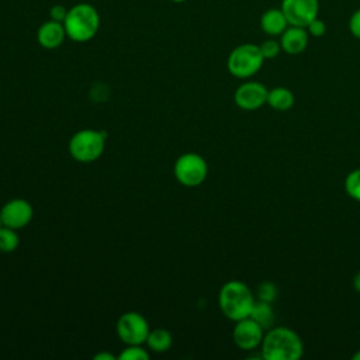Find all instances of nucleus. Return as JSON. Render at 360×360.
Wrapping results in <instances>:
<instances>
[{"instance_id": "obj_1", "label": "nucleus", "mask_w": 360, "mask_h": 360, "mask_svg": "<svg viewBox=\"0 0 360 360\" xmlns=\"http://www.w3.org/2000/svg\"><path fill=\"white\" fill-rule=\"evenodd\" d=\"M304 354L300 335L287 326H271L260 343V357L264 360H298Z\"/></svg>"}, {"instance_id": "obj_2", "label": "nucleus", "mask_w": 360, "mask_h": 360, "mask_svg": "<svg viewBox=\"0 0 360 360\" xmlns=\"http://www.w3.org/2000/svg\"><path fill=\"white\" fill-rule=\"evenodd\" d=\"M256 297L246 283L240 280L226 281L218 294V305L225 318L236 322L250 316Z\"/></svg>"}, {"instance_id": "obj_3", "label": "nucleus", "mask_w": 360, "mask_h": 360, "mask_svg": "<svg viewBox=\"0 0 360 360\" xmlns=\"http://www.w3.org/2000/svg\"><path fill=\"white\" fill-rule=\"evenodd\" d=\"M63 27L69 39L87 42L98 32L100 14L90 3H77L68 10Z\"/></svg>"}, {"instance_id": "obj_4", "label": "nucleus", "mask_w": 360, "mask_h": 360, "mask_svg": "<svg viewBox=\"0 0 360 360\" xmlns=\"http://www.w3.org/2000/svg\"><path fill=\"white\" fill-rule=\"evenodd\" d=\"M264 58L260 46L252 42L235 46L226 59L228 72L236 79H249L255 76L263 66Z\"/></svg>"}, {"instance_id": "obj_5", "label": "nucleus", "mask_w": 360, "mask_h": 360, "mask_svg": "<svg viewBox=\"0 0 360 360\" xmlns=\"http://www.w3.org/2000/svg\"><path fill=\"white\" fill-rule=\"evenodd\" d=\"M107 134L97 129H80L72 135L68 143L70 156L80 163L97 160L104 152Z\"/></svg>"}, {"instance_id": "obj_6", "label": "nucleus", "mask_w": 360, "mask_h": 360, "mask_svg": "<svg viewBox=\"0 0 360 360\" xmlns=\"http://www.w3.org/2000/svg\"><path fill=\"white\" fill-rule=\"evenodd\" d=\"M173 173L177 181L186 187H197L207 179V160L194 152L180 155L173 166Z\"/></svg>"}, {"instance_id": "obj_7", "label": "nucleus", "mask_w": 360, "mask_h": 360, "mask_svg": "<svg viewBox=\"0 0 360 360\" xmlns=\"http://www.w3.org/2000/svg\"><path fill=\"white\" fill-rule=\"evenodd\" d=\"M149 332H150V328L146 318L136 311L124 312L117 321L118 338L125 345L145 343Z\"/></svg>"}, {"instance_id": "obj_8", "label": "nucleus", "mask_w": 360, "mask_h": 360, "mask_svg": "<svg viewBox=\"0 0 360 360\" xmlns=\"http://www.w3.org/2000/svg\"><path fill=\"white\" fill-rule=\"evenodd\" d=\"M280 8L290 25L307 27L319 14V0H281Z\"/></svg>"}, {"instance_id": "obj_9", "label": "nucleus", "mask_w": 360, "mask_h": 360, "mask_svg": "<svg viewBox=\"0 0 360 360\" xmlns=\"http://www.w3.org/2000/svg\"><path fill=\"white\" fill-rule=\"evenodd\" d=\"M264 332L266 330L255 319L248 316L235 322L232 340L240 350L250 352L260 347Z\"/></svg>"}, {"instance_id": "obj_10", "label": "nucleus", "mask_w": 360, "mask_h": 360, "mask_svg": "<svg viewBox=\"0 0 360 360\" xmlns=\"http://www.w3.org/2000/svg\"><path fill=\"white\" fill-rule=\"evenodd\" d=\"M267 93H269V89L263 83L248 80V82H243L240 86H238L233 94V101L239 108L246 111H253L266 104Z\"/></svg>"}, {"instance_id": "obj_11", "label": "nucleus", "mask_w": 360, "mask_h": 360, "mask_svg": "<svg viewBox=\"0 0 360 360\" xmlns=\"http://www.w3.org/2000/svg\"><path fill=\"white\" fill-rule=\"evenodd\" d=\"M32 215V205L24 198H13L7 201L0 210L1 224L17 231L27 226L31 222Z\"/></svg>"}, {"instance_id": "obj_12", "label": "nucleus", "mask_w": 360, "mask_h": 360, "mask_svg": "<svg viewBox=\"0 0 360 360\" xmlns=\"http://www.w3.org/2000/svg\"><path fill=\"white\" fill-rule=\"evenodd\" d=\"M309 42V34L307 28L288 25L285 31L280 35L281 51L287 55H300L302 53Z\"/></svg>"}, {"instance_id": "obj_13", "label": "nucleus", "mask_w": 360, "mask_h": 360, "mask_svg": "<svg viewBox=\"0 0 360 360\" xmlns=\"http://www.w3.org/2000/svg\"><path fill=\"white\" fill-rule=\"evenodd\" d=\"M66 37L68 35H66L63 22H59L51 18L42 22L37 31V41L45 49L59 48L63 44Z\"/></svg>"}, {"instance_id": "obj_14", "label": "nucleus", "mask_w": 360, "mask_h": 360, "mask_svg": "<svg viewBox=\"0 0 360 360\" xmlns=\"http://www.w3.org/2000/svg\"><path fill=\"white\" fill-rule=\"evenodd\" d=\"M288 25V20L280 7L269 8L260 17V28L269 37H280Z\"/></svg>"}, {"instance_id": "obj_15", "label": "nucleus", "mask_w": 360, "mask_h": 360, "mask_svg": "<svg viewBox=\"0 0 360 360\" xmlns=\"http://www.w3.org/2000/svg\"><path fill=\"white\" fill-rule=\"evenodd\" d=\"M294 94L288 87L277 86L269 90L266 104L276 111H287L294 105Z\"/></svg>"}, {"instance_id": "obj_16", "label": "nucleus", "mask_w": 360, "mask_h": 360, "mask_svg": "<svg viewBox=\"0 0 360 360\" xmlns=\"http://www.w3.org/2000/svg\"><path fill=\"white\" fill-rule=\"evenodd\" d=\"M145 343H146L148 349H150L152 352L163 353L170 349V346L173 343V336L165 328H155L149 332Z\"/></svg>"}, {"instance_id": "obj_17", "label": "nucleus", "mask_w": 360, "mask_h": 360, "mask_svg": "<svg viewBox=\"0 0 360 360\" xmlns=\"http://www.w3.org/2000/svg\"><path fill=\"white\" fill-rule=\"evenodd\" d=\"M250 318L255 319L264 330L274 326L276 316H274V309L271 307V302L256 300L250 312Z\"/></svg>"}, {"instance_id": "obj_18", "label": "nucleus", "mask_w": 360, "mask_h": 360, "mask_svg": "<svg viewBox=\"0 0 360 360\" xmlns=\"http://www.w3.org/2000/svg\"><path fill=\"white\" fill-rule=\"evenodd\" d=\"M20 239L17 229L1 225L0 226V252L11 253L18 248Z\"/></svg>"}, {"instance_id": "obj_19", "label": "nucleus", "mask_w": 360, "mask_h": 360, "mask_svg": "<svg viewBox=\"0 0 360 360\" xmlns=\"http://www.w3.org/2000/svg\"><path fill=\"white\" fill-rule=\"evenodd\" d=\"M345 191L346 194L360 202V167L353 169L345 179Z\"/></svg>"}, {"instance_id": "obj_20", "label": "nucleus", "mask_w": 360, "mask_h": 360, "mask_svg": "<svg viewBox=\"0 0 360 360\" xmlns=\"http://www.w3.org/2000/svg\"><path fill=\"white\" fill-rule=\"evenodd\" d=\"M277 294H278V290H277V285L273 283V281H269V280H264L262 281L259 285H257V290H256V300H260V301H266V302H274V300L277 298Z\"/></svg>"}, {"instance_id": "obj_21", "label": "nucleus", "mask_w": 360, "mask_h": 360, "mask_svg": "<svg viewBox=\"0 0 360 360\" xmlns=\"http://www.w3.org/2000/svg\"><path fill=\"white\" fill-rule=\"evenodd\" d=\"M118 357L121 360H148L149 353L142 347V345H127Z\"/></svg>"}, {"instance_id": "obj_22", "label": "nucleus", "mask_w": 360, "mask_h": 360, "mask_svg": "<svg viewBox=\"0 0 360 360\" xmlns=\"http://www.w3.org/2000/svg\"><path fill=\"white\" fill-rule=\"evenodd\" d=\"M260 51H262V55L266 59H274L278 56V53L281 52V45H280V41L277 39H273V38H269L266 41H263L260 45Z\"/></svg>"}, {"instance_id": "obj_23", "label": "nucleus", "mask_w": 360, "mask_h": 360, "mask_svg": "<svg viewBox=\"0 0 360 360\" xmlns=\"http://www.w3.org/2000/svg\"><path fill=\"white\" fill-rule=\"evenodd\" d=\"M305 28H307L309 37H314V38H321L326 34V24L319 17L314 18Z\"/></svg>"}, {"instance_id": "obj_24", "label": "nucleus", "mask_w": 360, "mask_h": 360, "mask_svg": "<svg viewBox=\"0 0 360 360\" xmlns=\"http://www.w3.org/2000/svg\"><path fill=\"white\" fill-rule=\"evenodd\" d=\"M347 27H349L350 34H352L354 38L360 39V8H357V10H354V11L352 13V15H350V18H349Z\"/></svg>"}, {"instance_id": "obj_25", "label": "nucleus", "mask_w": 360, "mask_h": 360, "mask_svg": "<svg viewBox=\"0 0 360 360\" xmlns=\"http://www.w3.org/2000/svg\"><path fill=\"white\" fill-rule=\"evenodd\" d=\"M68 10L65 6L62 4H55L49 8V17L51 20H55V21H59V22H63L65 18H66V14H68Z\"/></svg>"}, {"instance_id": "obj_26", "label": "nucleus", "mask_w": 360, "mask_h": 360, "mask_svg": "<svg viewBox=\"0 0 360 360\" xmlns=\"http://www.w3.org/2000/svg\"><path fill=\"white\" fill-rule=\"evenodd\" d=\"M115 357L107 352H101V353H97L94 354V360H114Z\"/></svg>"}, {"instance_id": "obj_27", "label": "nucleus", "mask_w": 360, "mask_h": 360, "mask_svg": "<svg viewBox=\"0 0 360 360\" xmlns=\"http://www.w3.org/2000/svg\"><path fill=\"white\" fill-rule=\"evenodd\" d=\"M353 288H354L357 292H360V271H357V273L354 274V277H353Z\"/></svg>"}, {"instance_id": "obj_28", "label": "nucleus", "mask_w": 360, "mask_h": 360, "mask_svg": "<svg viewBox=\"0 0 360 360\" xmlns=\"http://www.w3.org/2000/svg\"><path fill=\"white\" fill-rule=\"evenodd\" d=\"M352 360H360V350H357V352L352 356Z\"/></svg>"}, {"instance_id": "obj_29", "label": "nucleus", "mask_w": 360, "mask_h": 360, "mask_svg": "<svg viewBox=\"0 0 360 360\" xmlns=\"http://www.w3.org/2000/svg\"><path fill=\"white\" fill-rule=\"evenodd\" d=\"M170 1H173V3H183V1H186V0H170Z\"/></svg>"}, {"instance_id": "obj_30", "label": "nucleus", "mask_w": 360, "mask_h": 360, "mask_svg": "<svg viewBox=\"0 0 360 360\" xmlns=\"http://www.w3.org/2000/svg\"><path fill=\"white\" fill-rule=\"evenodd\" d=\"M1 225H3V224H1V219H0V226H1Z\"/></svg>"}]
</instances>
